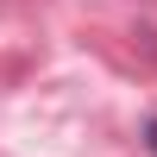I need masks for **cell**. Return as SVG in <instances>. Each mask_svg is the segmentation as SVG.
<instances>
[{
    "instance_id": "obj_1",
    "label": "cell",
    "mask_w": 157,
    "mask_h": 157,
    "mask_svg": "<svg viewBox=\"0 0 157 157\" xmlns=\"http://www.w3.org/2000/svg\"><path fill=\"white\" fill-rule=\"evenodd\" d=\"M145 145H151V151H157V120H145Z\"/></svg>"
}]
</instances>
